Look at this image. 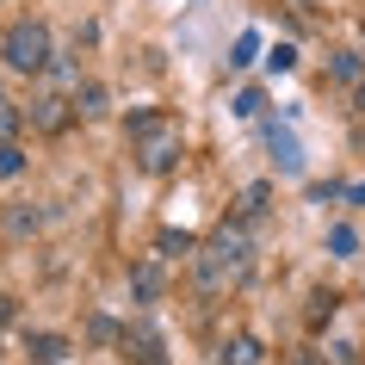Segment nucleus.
I'll return each mask as SVG.
<instances>
[{
  "label": "nucleus",
  "mask_w": 365,
  "mask_h": 365,
  "mask_svg": "<svg viewBox=\"0 0 365 365\" xmlns=\"http://www.w3.org/2000/svg\"><path fill=\"white\" fill-rule=\"evenodd\" d=\"M248 230L242 223H223V230L211 235V248L192 254V272H198V291L205 297H230L242 279H248Z\"/></svg>",
  "instance_id": "nucleus-1"
},
{
  "label": "nucleus",
  "mask_w": 365,
  "mask_h": 365,
  "mask_svg": "<svg viewBox=\"0 0 365 365\" xmlns=\"http://www.w3.org/2000/svg\"><path fill=\"white\" fill-rule=\"evenodd\" d=\"M180 149H186L180 118H168V112H136L130 118V155H136L143 173H168L180 161Z\"/></svg>",
  "instance_id": "nucleus-2"
},
{
  "label": "nucleus",
  "mask_w": 365,
  "mask_h": 365,
  "mask_svg": "<svg viewBox=\"0 0 365 365\" xmlns=\"http://www.w3.org/2000/svg\"><path fill=\"white\" fill-rule=\"evenodd\" d=\"M0 62H6L13 75H43V68H56L50 25H43V19H19L6 38H0Z\"/></svg>",
  "instance_id": "nucleus-3"
},
{
  "label": "nucleus",
  "mask_w": 365,
  "mask_h": 365,
  "mask_svg": "<svg viewBox=\"0 0 365 365\" xmlns=\"http://www.w3.org/2000/svg\"><path fill=\"white\" fill-rule=\"evenodd\" d=\"M124 359L130 365H168V346H161V334H155L149 322H136V328H124Z\"/></svg>",
  "instance_id": "nucleus-4"
},
{
  "label": "nucleus",
  "mask_w": 365,
  "mask_h": 365,
  "mask_svg": "<svg viewBox=\"0 0 365 365\" xmlns=\"http://www.w3.org/2000/svg\"><path fill=\"white\" fill-rule=\"evenodd\" d=\"M25 118L38 124L43 136H56V130H68V118H75V99H56V93H38L31 106H25Z\"/></svg>",
  "instance_id": "nucleus-5"
},
{
  "label": "nucleus",
  "mask_w": 365,
  "mask_h": 365,
  "mask_svg": "<svg viewBox=\"0 0 365 365\" xmlns=\"http://www.w3.org/2000/svg\"><path fill=\"white\" fill-rule=\"evenodd\" d=\"M106 112H112V93H106L99 81H75V118L93 124V118H106Z\"/></svg>",
  "instance_id": "nucleus-6"
},
{
  "label": "nucleus",
  "mask_w": 365,
  "mask_h": 365,
  "mask_svg": "<svg viewBox=\"0 0 365 365\" xmlns=\"http://www.w3.org/2000/svg\"><path fill=\"white\" fill-rule=\"evenodd\" d=\"M267 211H272V186H267V180L242 186V198H235V217H242V223H260Z\"/></svg>",
  "instance_id": "nucleus-7"
},
{
  "label": "nucleus",
  "mask_w": 365,
  "mask_h": 365,
  "mask_svg": "<svg viewBox=\"0 0 365 365\" xmlns=\"http://www.w3.org/2000/svg\"><path fill=\"white\" fill-rule=\"evenodd\" d=\"M267 149L279 155V168H285V173H304V149H297V136H291L285 124H272V130H267Z\"/></svg>",
  "instance_id": "nucleus-8"
},
{
  "label": "nucleus",
  "mask_w": 365,
  "mask_h": 365,
  "mask_svg": "<svg viewBox=\"0 0 365 365\" xmlns=\"http://www.w3.org/2000/svg\"><path fill=\"white\" fill-rule=\"evenodd\" d=\"M130 291L143 297V304H161V267H155V260H136L130 267Z\"/></svg>",
  "instance_id": "nucleus-9"
},
{
  "label": "nucleus",
  "mask_w": 365,
  "mask_h": 365,
  "mask_svg": "<svg viewBox=\"0 0 365 365\" xmlns=\"http://www.w3.org/2000/svg\"><path fill=\"white\" fill-rule=\"evenodd\" d=\"M25 353H31V365H62L68 359V341H62V334H31Z\"/></svg>",
  "instance_id": "nucleus-10"
},
{
  "label": "nucleus",
  "mask_w": 365,
  "mask_h": 365,
  "mask_svg": "<svg viewBox=\"0 0 365 365\" xmlns=\"http://www.w3.org/2000/svg\"><path fill=\"white\" fill-rule=\"evenodd\" d=\"M223 365H267V346L254 341V334H230V346H223Z\"/></svg>",
  "instance_id": "nucleus-11"
},
{
  "label": "nucleus",
  "mask_w": 365,
  "mask_h": 365,
  "mask_svg": "<svg viewBox=\"0 0 365 365\" xmlns=\"http://www.w3.org/2000/svg\"><path fill=\"white\" fill-rule=\"evenodd\" d=\"M328 75L346 81V87H359V81H365V62L353 56V50H334V56H328Z\"/></svg>",
  "instance_id": "nucleus-12"
},
{
  "label": "nucleus",
  "mask_w": 365,
  "mask_h": 365,
  "mask_svg": "<svg viewBox=\"0 0 365 365\" xmlns=\"http://www.w3.org/2000/svg\"><path fill=\"white\" fill-rule=\"evenodd\" d=\"M328 254H334V260H353V254H359V230H353V223H334V230H328Z\"/></svg>",
  "instance_id": "nucleus-13"
},
{
  "label": "nucleus",
  "mask_w": 365,
  "mask_h": 365,
  "mask_svg": "<svg viewBox=\"0 0 365 365\" xmlns=\"http://www.w3.org/2000/svg\"><path fill=\"white\" fill-rule=\"evenodd\" d=\"M87 341H93V346H118V341H124V328H118L112 316H87Z\"/></svg>",
  "instance_id": "nucleus-14"
},
{
  "label": "nucleus",
  "mask_w": 365,
  "mask_h": 365,
  "mask_svg": "<svg viewBox=\"0 0 365 365\" xmlns=\"http://www.w3.org/2000/svg\"><path fill=\"white\" fill-rule=\"evenodd\" d=\"M19 130H25V106L0 99V143H19Z\"/></svg>",
  "instance_id": "nucleus-15"
},
{
  "label": "nucleus",
  "mask_w": 365,
  "mask_h": 365,
  "mask_svg": "<svg viewBox=\"0 0 365 365\" xmlns=\"http://www.w3.org/2000/svg\"><path fill=\"white\" fill-rule=\"evenodd\" d=\"M38 223H43V217H38V211H25V205L0 217V230H6V235H38Z\"/></svg>",
  "instance_id": "nucleus-16"
},
{
  "label": "nucleus",
  "mask_w": 365,
  "mask_h": 365,
  "mask_svg": "<svg viewBox=\"0 0 365 365\" xmlns=\"http://www.w3.org/2000/svg\"><path fill=\"white\" fill-rule=\"evenodd\" d=\"M254 56H260V38H254V31H242V38L230 43V68H248Z\"/></svg>",
  "instance_id": "nucleus-17"
},
{
  "label": "nucleus",
  "mask_w": 365,
  "mask_h": 365,
  "mask_svg": "<svg viewBox=\"0 0 365 365\" xmlns=\"http://www.w3.org/2000/svg\"><path fill=\"white\" fill-rule=\"evenodd\" d=\"M25 173V149L19 143H0V180H19Z\"/></svg>",
  "instance_id": "nucleus-18"
},
{
  "label": "nucleus",
  "mask_w": 365,
  "mask_h": 365,
  "mask_svg": "<svg viewBox=\"0 0 365 365\" xmlns=\"http://www.w3.org/2000/svg\"><path fill=\"white\" fill-rule=\"evenodd\" d=\"M334 304H341L334 291H316V297H309V322H316V328H322V322H334Z\"/></svg>",
  "instance_id": "nucleus-19"
},
{
  "label": "nucleus",
  "mask_w": 365,
  "mask_h": 365,
  "mask_svg": "<svg viewBox=\"0 0 365 365\" xmlns=\"http://www.w3.org/2000/svg\"><path fill=\"white\" fill-rule=\"evenodd\" d=\"M155 248H161V254H192V235H186V230H161V235H155Z\"/></svg>",
  "instance_id": "nucleus-20"
},
{
  "label": "nucleus",
  "mask_w": 365,
  "mask_h": 365,
  "mask_svg": "<svg viewBox=\"0 0 365 365\" xmlns=\"http://www.w3.org/2000/svg\"><path fill=\"white\" fill-rule=\"evenodd\" d=\"M260 106H267V99H260V87H248V93H235V118H260Z\"/></svg>",
  "instance_id": "nucleus-21"
},
{
  "label": "nucleus",
  "mask_w": 365,
  "mask_h": 365,
  "mask_svg": "<svg viewBox=\"0 0 365 365\" xmlns=\"http://www.w3.org/2000/svg\"><path fill=\"white\" fill-rule=\"evenodd\" d=\"M272 68H279V75H285V68H297V50H291V43H272Z\"/></svg>",
  "instance_id": "nucleus-22"
},
{
  "label": "nucleus",
  "mask_w": 365,
  "mask_h": 365,
  "mask_svg": "<svg viewBox=\"0 0 365 365\" xmlns=\"http://www.w3.org/2000/svg\"><path fill=\"white\" fill-rule=\"evenodd\" d=\"M0 322H13V297H0Z\"/></svg>",
  "instance_id": "nucleus-23"
},
{
  "label": "nucleus",
  "mask_w": 365,
  "mask_h": 365,
  "mask_svg": "<svg viewBox=\"0 0 365 365\" xmlns=\"http://www.w3.org/2000/svg\"><path fill=\"white\" fill-rule=\"evenodd\" d=\"M353 106H359V112H365V81H359V87H353Z\"/></svg>",
  "instance_id": "nucleus-24"
},
{
  "label": "nucleus",
  "mask_w": 365,
  "mask_h": 365,
  "mask_svg": "<svg viewBox=\"0 0 365 365\" xmlns=\"http://www.w3.org/2000/svg\"><path fill=\"white\" fill-rule=\"evenodd\" d=\"M291 365H316V353H297V359H291Z\"/></svg>",
  "instance_id": "nucleus-25"
}]
</instances>
